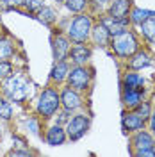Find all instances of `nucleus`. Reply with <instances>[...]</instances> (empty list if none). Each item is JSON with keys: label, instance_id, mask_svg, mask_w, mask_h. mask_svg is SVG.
<instances>
[{"label": "nucleus", "instance_id": "nucleus-1", "mask_svg": "<svg viewBox=\"0 0 155 157\" xmlns=\"http://www.w3.org/2000/svg\"><path fill=\"white\" fill-rule=\"evenodd\" d=\"M38 93L36 84L30 80L29 73L23 70H14L7 78L0 80V95L9 98L14 105H25Z\"/></svg>", "mask_w": 155, "mask_h": 157}, {"label": "nucleus", "instance_id": "nucleus-2", "mask_svg": "<svg viewBox=\"0 0 155 157\" xmlns=\"http://www.w3.org/2000/svg\"><path fill=\"white\" fill-rule=\"evenodd\" d=\"M95 20H96V14L87 11V13H80V14H71L64 20L59 18L61 23H57V27H54V29L62 30L71 43H89V36H91Z\"/></svg>", "mask_w": 155, "mask_h": 157}, {"label": "nucleus", "instance_id": "nucleus-3", "mask_svg": "<svg viewBox=\"0 0 155 157\" xmlns=\"http://www.w3.org/2000/svg\"><path fill=\"white\" fill-rule=\"evenodd\" d=\"M61 111V97H59V88L47 84L36 93L32 98V113L38 114L45 123L50 121L52 118Z\"/></svg>", "mask_w": 155, "mask_h": 157}, {"label": "nucleus", "instance_id": "nucleus-4", "mask_svg": "<svg viewBox=\"0 0 155 157\" xmlns=\"http://www.w3.org/2000/svg\"><path fill=\"white\" fill-rule=\"evenodd\" d=\"M145 43L141 36L137 34V30L134 27L119 32L116 36H111V41H109V52L114 56L116 59H119V63H123L130 57L132 54H136L137 50L141 48Z\"/></svg>", "mask_w": 155, "mask_h": 157}, {"label": "nucleus", "instance_id": "nucleus-5", "mask_svg": "<svg viewBox=\"0 0 155 157\" xmlns=\"http://www.w3.org/2000/svg\"><path fill=\"white\" fill-rule=\"evenodd\" d=\"M93 82H95V68L91 64H71L66 78V84L70 88L89 95L93 89Z\"/></svg>", "mask_w": 155, "mask_h": 157}, {"label": "nucleus", "instance_id": "nucleus-6", "mask_svg": "<svg viewBox=\"0 0 155 157\" xmlns=\"http://www.w3.org/2000/svg\"><path fill=\"white\" fill-rule=\"evenodd\" d=\"M91 128V113L89 111H77V113H71L68 118V121L64 123V130H66V136L68 141H80L82 137H86V134Z\"/></svg>", "mask_w": 155, "mask_h": 157}, {"label": "nucleus", "instance_id": "nucleus-7", "mask_svg": "<svg viewBox=\"0 0 155 157\" xmlns=\"http://www.w3.org/2000/svg\"><path fill=\"white\" fill-rule=\"evenodd\" d=\"M59 97H61V109L68 111V113H77L87 109V95L80 93L77 89L70 88L68 84L59 86Z\"/></svg>", "mask_w": 155, "mask_h": 157}, {"label": "nucleus", "instance_id": "nucleus-8", "mask_svg": "<svg viewBox=\"0 0 155 157\" xmlns=\"http://www.w3.org/2000/svg\"><path fill=\"white\" fill-rule=\"evenodd\" d=\"M54 32L50 34V48H52V59L54 61H64L68 59L71 41L70 38L59 29H52Z\"/></svg>", "mask_w": 155, "mask_h": 157}, {"label": "nucleus", "instance_id": "nucleus-9", "mask_svg": "<svg viewBox=\"0 0 155 157\" xmlns=\"http://www.w3.org/2000/svg\"><path fill=\"white\" fill-rule=\"evenodd\" d=\"M153 57H155L153 50L150 48L148 45H143L136 54H132L127 61H123V68L136 70V71H143V70L150 68V66L153 64Z\"/></svg>", "mask_w": 155, "mask_h": 157}, {"label": "nucleus", "instance_id": "nucleus-10", "mask_svg": "<svg viewBox=\"0 0 155 157\" xmlns=\"http://www.w3.org/2000/svg\"><path fill=\"white\" fill-rule=\"evenodd\" d=\"M43 141L52 148L66 145L68 143V136H66L64 125H59V123H54V121H47L45 128H43Z\"/></svg>", "mask_w": 155, "mask_h": 157}, {"label": "nucleus", "instance_id": "nucleus-11", "mask_svg": "<svg viewBox=\"0 0 155 157\" xmlns=\"http://www.w3.org/2000/svg\"><path fill=\"white\" fill-rule=\"evenodd\" d=\"M148 97V88H119V102L123 109H136Z\"/></svg>", "mask_w": 155, "mask_h": 157}, {"label": "nucleus", "instance_id": "nucleus-12", "mask_svg": "<svg viewBox=\"0 0 155 157\" xmlns=\"http://www.w3.org/2000/svg\"><path fill=\"white\" fill-rule=\"evenodd\" d=\"M141 128H146V120L137 114L134 109H123L121 113V130L125 136H130Z\"/></svg>", "mask_w": 155, "mask_h": 157}, {"label": "nucleus", "instance_id": "nucleus-13", "mask_svg": "<svg viewBox=\"0 0 155 157\" xmlns=\"http://www.w3.org/2000/svg\"><path fill=\"white\" fill-rule=\"evenodd\" d=\"M143 148H155V137L148 128H141L128 136V152H136Z\"/></svg>", "mask_w": 155, "mask_h": 157}, {"label": "nucleus", "instance_id": "nucleus-14", "mask_svg": "<svg viewBox=\"0 0 155 157\" xmlns=\"http://www.w3.org/2000/svg\"><path fill=\"white\" fill-rule=\"evenodd\" d=\"M93 47L89 43H71L68 61L71 64H91Z\"/></svg>", "mask_w": 155, "mask_h": 157}, {"label": "nucleus", "instance_id": "nucleus-15", "mask_svg": "<svg viewBox=\"0 0 155 157\" xmlns=\"http://www.w3.org/2000/svg\"><path fill=\"white\" fill-rule=\"evenodd\" d=\"M109 41H111V32L107 30V27L100 21V20H95L93 23V29H91V36H89V45L93 48H109Z\"/></svg>", "mask_w": 155, "mask_h": 157}, {"label": "nucleus", "instance_id": "nucleus-16", "mask_svg": "<svg viewBox=\"0 0 155 157\" xmlns=\"http://www.w3.org/2000/svg\"><path fill=\"white\" fill-rule=\"evenodd\" d=\"M70 68H71V63H70L68 59H64V61H54V64L50 68V73H48V84L57 86V88L62 86V84H66Z\"/></svg>", "mask_w": 155, "mask_h": 157}, {"label": "nucleus", "instance_id": "nucleus-17", "mask_svg": "<svg viewBox=\"0 0 155 157\" xmlns=\"http://www.w3.org/2000/svg\"><path fill=\"white\" fill-rule=\"evenodd\" d=\"M20 127H21V130H25L29 136L38 137V139H43V128H45V121H43V120H41L38 114H34V113L25 114V116L20 120Z\"/></svg>", "mask_w": 155, "mask_h": 157}, {"label": "nucleus", "instance_id": "nucleus-18", "mask_svg": "<svg viewBox=\"0 0 155 157\" xmlns=\"http://www.w3.org/2000/svg\"><path fill=\"white\" fill-rule=\"evenodd\" d=\"M96 18L107 27V30L111 32V36H116V34H119V32H123V30H127V29L132 27L130 21H128V18H114V16L107 14L105 11L98 13Z\"/></svg>", "mask_w": 155, "mask_h": 157}, {"label": "nucleus", "instance_id": "nucleus-19", "mask_svg": "<svg viewBox=\"0 0 155 157\" xmlns=\"http://www.w3.org/2000/svg\"><path fill=\"white\" fill-rule=\"evenodd\" d=\"M34 18L38 20L39 23H43L45 27L54 29V27L59 23L61 14H59V11H57V6H50V4H47V6H43V7L34 14Z\"/></svg>", "mask_w": 155, "mask_h": 157}, {"label": "nucleus", "instance_id": "nucleus-20", "mask_svg": "<svg viewBox=\"0 0 155 157\" xmlns=\"http://www.w3.org/2000/svg\"><path fill=\"white\" fill-rule=\"evenodd\" d=\"M18 54V43L13 36L2 32L0 34V61H14Z\"/></svg>", "mask_w": 155, "mask_h": 157}, {"label": "nucleus", "instance_id": "nucleus-21", "mask_svg": "<svg viewBox=\"0 0 155 157\" xmlns=\"http://www.w3.org/2000/svg\"><path fill=\"white\" fill-rule=\"evenodd\" d=\"M119 88H146V78L141 75V71L123 68L119 77Z\"/></svg>", "mask_w": 155, "mask_h": 157}, {"label": "nucleus", "instance_id": "nucleus-22", "mask_svg": "<svg viewBox=\"0 0 155 157\" xmlns=\"http://www.w3.org/2000/svg\"><path fill=\"white\" fill-rule=\"evenodd\" d=\"M132 6H134L132 0H111L104 11L114 18H128V13L132 9Z\"/></svg>", "mask_w": 155, "mask_h": 157}, {"label": "nucleus", "instance_id": "nucleus-23", "mask_svg": "<svg viewBox=\"0 0 155 157\" xmlns=\"http://www.w3.org/2000/svg\"><path fill=\"white\" fill-rule=\"evenodd\" d=\"M155 16V11L153 9H145V7H139V6H132V9L128 13V21H130V25L136 29L137 25H141L145 20L148 18H153Z\"/></svg>", "mask_w": 155, "mask_h": 157}, {"label": "nucleus", "instance_id": "nucleus-24", "mask_svg": "<svg viewBox=\"0 0 155 157\" xmlns=\"http://www.w3.org/2000/svg\"><path fill=\"white\" fill-rule=\"evenodd\" d=\"M136 30H137V34L141 36L143 43L150 47V45H152V41H153V38H155V16H153V18L145 20L141 25H137V27H136Z\"/></svg>", "mask_w": 155, "mask_h": 157}, {"label": "nucleus", "instance_id": "nucleus-25", "mask_svg": "<svg viewBox=\"0 0 155 157\" xmlns=\"http://www.w3.org/2000/svg\"><path fill=\"white\" fill-rule=\"evenodd\" d=\"M16 113H14V104L9 98H6L4 95H0V121L4 125H9L14 121Z\"/></svg>", "mask_w": 155, "mask_h": 157}, {"label": "nucleus", "instance_id": "nucleus-26", "mask_svg": "<svg viewBox=\"0 0 155 157\" xmlns=\"http://www.w3.org/2000/svg\"><path fill=\"white\" fill-rule=\"evenodd\" d=\"M62 7L66 9L70 14H80V13H87L91 11V0H64Z\"/></svg>", "mask_w": 155, "mask_h": 157}, {"label": "nucleus", "instance_id": "nucleus-27", "mask_svg": "<svg viewBox=\"0 0 155 157\" xmlns=\"http://www.w3.org/2000/svg\"><path fill=\"white\" fill-rule=\"evenodd\" d=\"M48 4V0H23V7L21 9L25 11V14H29L34 18V14L38 13L43 6H47Z\"/></svg>", "mask_w": 155, "mask_h": 157}, {"label": "nucleus", "instance_id": "nucleus-28", "mask_svg": "<svg viewBox=\"0 0 155 157\" xmlns=\"http://www.w3.org/2000/svg\"><path fill=\"white\" fill-rule=\"evenodd\" d=\"M153 107H155V105H153V102H152V98L148 97V98H145V100H143V102L134 109V111H136L143 120H148L150 114H152V111H153Z\"/></svg>", "mask_w": 155, "mask_h": 157}, {"label": "nucleus", "instance_id": "nucleus-29", "mask_svg": "<svg viewBox=\"0 0 155 157\" xmlns=\"http://www.w3.org/2000/svg\"><path fill=\"white\" fill-rule=\"evenodd\" d=\"M23 7V0H0V13L20 11Z\"/></svg>", "mask_w": 155, "mask_h": 157}, {"label": "nucleus", "instance_id": "nucleus-30", "mask_svg": "<svg viewBox=\"0 0 155 157\" xmlns=\"http://www.w3.org/2000/svg\"><path fill=\"white\" fill-rule=\"evenodd\" d=\"M14 70H16L14 61H0V80L7 78Z\"/></svg>", "mask_w": 155, "mask_h": 157}, {"label": "nucleus", "instance_id": "nucleus-31", "mask_svg": "<svg viewBox=\"0 0 155 157\" xmlns=\"http://www.w3.org/2000/svg\"><path fill=\"white\" fill-rule=\"evenodd\" d=\"M34 154H36V152L30 150L29 145H27V147H14L13 150L7 152V155H34Z\"/></svg>", "mask_w": 155, "mask_h": 157}, {"label": "nucleus", "instance_id": "nucleus-32", "mask_svg": "<svg viewBox=\"0 0 155 157\" xmlns=\"http://www.w3.org/2000/svg\"><path fill=\"white\" fill-rule=\"evenodd\" d=\"M111 0H91V13L93 14H98V13H102V11L107 7V4H109Z\"/></svg>", "mask_w": 155, "mask_h": 157}, {"label": "nucleus", "instance_id": "nucleus-33", "mask_svg": "<svg viewBox=\"0 0 155 157\" xmlns=\"http://www.w3.org/2000/svg\"><path fill=\"white\" fill-rule=\"evenodd\" d=\"M70 114H71V113H68V111H64V109H61V111H59L57 114H55V116H54L52 120H50V121H54V123H59V125H64V123L68 121Z\"/></svg>", "mask_w": 155, "mask_h": 157}, {"label": "nucleus", "instance_id": "nucleus-34", "mask_svg": "<svg viewBox=\"0 0 155 157\" xmlns=\"http://www.w3.org/2000/svg\"><path fill=\"white\" fill-rule=\"evenodd\" d=\"M130 155L134 157H155V148H143V150H136Z\"/></svg>", "mask_w": 155, "mask_h": 157}, {"label": "nucleus", "instance_id": "nucleus-35", "mask_svg": "<svg viewBox=\"0 0 155 157\" xmlns=\"http://www.w3.org/2000/svg\"><path fill=\"white\" fill-rule=\"evenodd\" d=\"M146 128L153 134V137H155V107H153V111H152V114H150V118L146 120Z\"/></svg>", "mask_w": 155, "mask_h": 157}, {"label": "nucleus", "instance_id": "nucleus-36", "mask_svg": "<svg viewBox=\"0 0 155 157\" xmlns=\"http://www.w3.org/2000/svg\"><path fill=\"white\" fill-rule=\"evenodd\" d=\"M48 2H52V4H54V6H62V4H64V0H48Z\"/></svg>", "mask_w": 155, "mask_h": 157}, {"label": "nucleus", "instance_id": "nucleus-37", "mask_svg": "<svg viewBox=\"0 0 155 157\" xmlns=\"http://www.w3.org/2000/svg\"><path fill=\"white\" fill-rule=\"evenodd\" d=\"M2 136H4V123L0 121V139H2Z\"/></svg>", "mask_w": 155, "mask_h": 157}, {"label": "nucleus", "instance_id": "nucleus-38", "mask_svg": "<svg viewBox=\"0 0 155 157\" xmlns=\"http://www.w3.org/2000/svg\"><path fill=\"white\" fill-rule=\"evenodd\" d=\"M150 98H152V102H153V105H155V91L152 93V95H150Z\"/></svg>", "mask_w": 155, "mask_h": 157}, {"label": "nucleus", "instance_id": "nucleus-39", "mask_svg": "<svg viewBox=\"0 0 155 157\" xmlns=\"http://www.w3.org/2000/svg\"><path fill=\"white\" fill-rule=\"evenodd\" d=\"M150 48L155 50V38H153V41H152V45H150Z\"/></svg>", "mask_w": 155, "mask_h": 157}, {"label": "nucleus", "instance_id": "nucleus-40", "mask_svg": "<svg viewBox=\"0 0 155 157\" xmlns=\"http://www.w3.org/2000/svg\"><path fill=\"white\" fill-rule=\"evenodd\" d=\"M2 32H4V30H2V25H0V34H2Z\"/></svg>", "mask_w": 155, "mask_h": 157}]
</instances>
